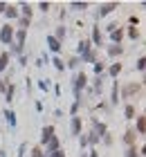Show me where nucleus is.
<instances>
[{
	"label": "nucleus",
	"instance_id": "423d86ee",
	"mask_svg": "<svg viewBox=\"0 0 146 157\" xmlns=\"http://www.w3.org/2000/svg\"><path fill=\"white\" fill-rule=\"evenodd\" d=\"M7 58H9V54H2V56H0V70L7 67Z\"/></svg>",
	"mask_w": 146,
	"mask_h": 157
},
{
	"label": "nucleus",
	"instance_id": "6e6552de",
	"mask_svg": "<svg viewBox=\"0 0 146 157\" xmlns=\"http://www.w3.org/2000/svg\"><path fill=\"white\" fill-rule=\"evenodd\" d=\"M117 7V5H115V2H112V5H106V7L101 9V14H110V9H115Z\"/></svg>",
	"mask_w": 146,
	"mask_h": 157
},
{
	"label": "nucleus",
	"instance_id": "39448f33",
	"mask_svg": "<svg viewBox=\"0 0 146 157\" xmlns=\"http://www.w3.org/2000/svg\"><path fill=\"white\" fill-rule=\"evenodd\" d=\"M5 9H7L5 14H7L9 18H16V14H18V11H16V7H5Z\"/></svg>",
	"mask_w": 146,
	"mask_h": 157
},
{
	"label": "nucleus",
	"instance_id": "4468645a",
	"mask_svg": "<svg viewBox=\"0 0 146 157\" xmlns=\"http://www.w3.org/2000/svg\"><path fill=\"white\" fill-rule=\"evenodd\" d=\"M126 157H137V150H135V148H130V150H128V155H126Z\"/></svg>",
	"mask_w": 146,
	"mask_h": 157
},
{
	"label": "nucleus",
	"instance_id": "dca6fc26",
	"mask_svg": "<svg viewBox=\"0 0 146 157\" xmlns=\"http://www.w3.org/2000/svg\"><path fill=\"white\" fill-rule=\"evenodd\" d=\"M32 157H41V148H34V155Z\"/></svg>",
	"mask_w": 146,
	"mask_h": 157
},
{
	"label": "nucleus",
	"instance_id": "2eb2a0df",
	"mask_svg": "<svg viewBox=\"0 0 146 157\" xmlns=\"http://www.w3.org/2000/svg\"><path fill=\"white\" fill-rule=\"evenodd\" d=\"M61 155H63V153H61V150H54V153H52L50 157H61Z\"/></svg>",
	"mask_w": 146,
	"mask_h": 157
},
{
	"label": "nucleus",
	"instance_id": "20e7f679",
	"mask_svg": "<svg viewBox=\"0 0 146 157\" xmlns=\"http://www.w3.org/2000/svg\"><path fill=\"white\" fill-rule=\"evenodd\" d=\"M72 130H74V132L81 130V119H77V117H74V121H72Z\"/></svg>",
	"mask_w": 146,
	"mask_h": 157
},
{
	"label": "nucleus",
	"instance_id": "9d476101",
	"mask_svg": "<svg viewBox=\"0 0 146 157\" xmlns=\"http://www.w3.org/2000/svg\"><path fill=\"white\" fill-rule=\"evenodd\" d=\"M133 137H135V132H133V130L126 132V141H128V144H133Z\"/></svg>",
	"mask_w": 146,
	"mask_h": 157
},
{
	"label": "nucleus",
	"instance_id": "f257e3e1",
	"mask_svg": "<svg viewBox=\"0 0 146 157\" xmlns=\"http://www.w3.org/2000/svg\"><path fill=\"white\" fill-rule=\"evenodd\" d=\"M11 36H14V29H11V27H2V34H0V38H2V43H9L11 41Z\"/></svg>",
	"mask_w": 146,
	"mask_h": 157
},
{
	"label": "nucleus",
	"instance_id": "f03ea898",
	"mask_svg": "<svg viewBox=\"0 0 146 157\" xmlns=\"http://www.w3.org/2000/svg\"><path fill=\"white\" fill-rule=\"evenodd\" d=\"M52 132H54L52 126H50V128H45V130H43V141H50L52 139Z\"/></svg>",
	"mask_w": 146,
	"mask_h": 157
},
{
	"label": "nucleus",
	"instance_id": "f8f14e48",
	"mask_svg": "<svg viewBox=\"0 0 146 157\" xmlns=\"http://www.w3.org/2000/svg\"><path fill=\"white\" fill-rule=\"evenodd\" d=\"M112 38H115V41H119V38H121V32H119V29H117V32H112Z\"/></svg>",
	"mask_w": 146,
	"mask_h": 157
},
{
	"label": "nucleus",
	"instance_id": "1a4fd4ad",
	"mask_svg": "<svg viewBox=\"0 0 146 157\" xmlns=\"http://www.w3.org/2000/svg\"><path fill=\"white\" fill-rule=\"evenodd\" d=\"M133 115H135V108L128 106V108H126V117H128V119H133Z\"/></svg>",
	"mask_w": 146,
	"mask_h": 157
},
{
	"label": "nucleus",
	"instance_id": "7ed1b4c3",
	"mask_svg": "<svg viewBox=\"0 0 146 157\" xmlns=\"http://www.w3.org/2000/svg\"><path fill=\"white\" fill-rule=\"evenodd\" d=\"M50 45H52V50H54V52H59V50H61V47H59V41H56L54 36H50Z\"/></svg>",
	"mask_w": 146,
	"mask_h": 157
},
{
	"label": "nucleus",
	"instance_id": "9b49d317",
	"mask_svg": "<svg viewBox=\"0 0 146 157\" xmlns=\"http://www.w3.org/2000/svg\"><path fill=\"white\" fill-rule=\"evenodd\" d=\"M137 130L144 132V119H142V117H139V121H137Z\"/></svg>",
	"mask_w": 146,
	"mask_h": 157
},
{
	"label": "nucleus",
	"instance_id": "ddd939ff",
	"mask_svg": "<svg viewBox=\"0 0 146 157\" xmlns=\"http://www.w3.org/2000/svg\"><path fill=\"white\" fill-rule=\"evenodd\" d=\"M128 34H130V38H137V36H139V32H137V29H130Z\"/></svg>",
	"mask_w": 146,
	"mask_h": 157
},
{
	"label": "nucleus",
	"instance_id": "0eeeda50",
	"mask_svg": "<svg viewBox=\"0 0 146 157\" xmlns=\"http://www.w3.org/2000/svg\"><path fill=\"white\" fill-rule=\"evenodd\" d=\"M119 72H121V65H119V63H117V65H112V67H110V74H112V76H117V74H119Z\"/></svg>",
	"mask_w": 146,
	"mask_h": 157
}]
</instances>
